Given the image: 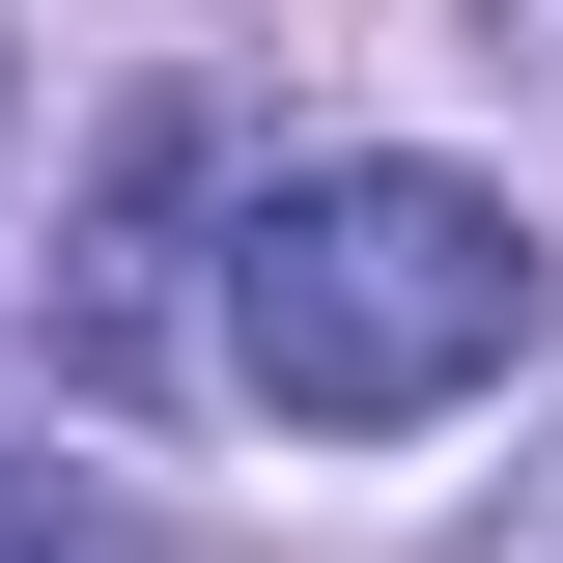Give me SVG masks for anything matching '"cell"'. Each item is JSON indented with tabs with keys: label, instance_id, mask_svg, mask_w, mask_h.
<instances>
[{
	"label": "cell",
	"instance_id": "obj_2",
	"mask_svg": "<svg viewBox=\"0 0 563 563\" xmlns=\"http://www.w3.org/2000/svg\"><path fill=\"white\" fill-rule=\"evenodd\" d=\"M225 169V113H141L113 141V225H85V282H57V339L85 366H169V198Z\"/></svg>",
	"mask_w": 563,
	"mask_h": 563
},
{
	"label": "cell",
	"instance_id": "obj_3",
	"mask_svg": "<svg viewBox=\"0 0 563 563\" xmlns=\"http://www.w3.org/2000/svg\"><path fill=\"white\" fill-rule=\"evenodd\" d=\"M0 563H169V536H141L113 479H0Z\"/></svg>",
	"mask_w": 563,
	"mask_h": 563
},
{
	"label": "cell",
	"instance_id": "obj_1",
	"mask_svg": "<svg viewBox=\"0 0 563 563\" xmlns=\"http://www.w3.org/2000/svg\"><path fill=\"white\" fill-rule=\"evenodd\" d=\"M536 225L479 198V169H422V141H310V169H254L225 198V395L339 422V451H395V422L507 395L536 366Z\"/></svg>",
	"mask_w": 563,
	"mask_h": 563
}]
</instances>
